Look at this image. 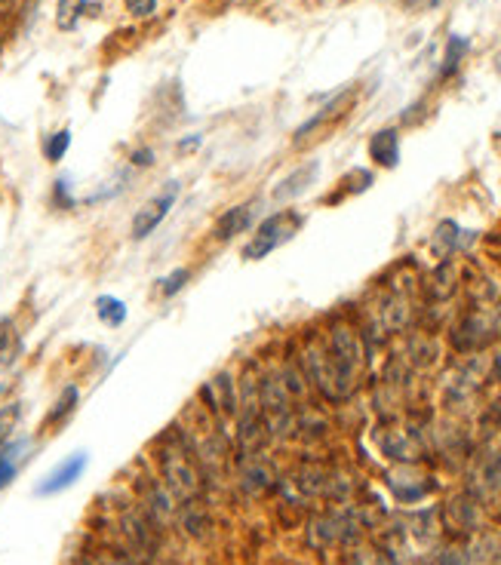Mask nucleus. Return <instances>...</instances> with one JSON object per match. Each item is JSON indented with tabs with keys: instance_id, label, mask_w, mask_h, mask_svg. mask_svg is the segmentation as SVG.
I'll use <instances>...</instances> for the list:
<instances>
[{
	"instance_id": "nucleus-5",
	"label": "nucleus",
	"mask_w": 501,
	"mask_h": 565,
	"mask_svg": "<svg viewBox=\"0 0 501 565\" xmlns=\"http://www.w3.org/2000/svg\"><path fill=\"white\" fill-rule=\"evenodd\" d=\"M255 206H259V203H243V206L228 209V213L215 221V236H219V240H231V236L249 231L255 221V213H259Z\"/></svg>"
},
{
	"instance_id": "nucleus-16",
	"label": "nucleus",
	"mask_w": 501,
	"mask_h": 565,
	"mask_svg": "<svg viewBox=\"0 0 501 565\" xmlns=\"http://www.w3.org/2000/svg\"><path fill=\"white\" fill-rule=\"evenodd\" d=\"M467 52V41L465 37H450V47H446V65H443V77H450L452 71L458 68V62H461V56Z\"/></svg>"
},
{
	"instance_id": "nucleus-13",
	"label": "nucleus",
	"mask_w": 501,
	"mask_h": 565,
	"mask_svg": "<svg viewBox=\"0 0 501 565\" xmlns=\"http://www.w3.org/2000/svg\"><path fill=\"white\" fill-rule=\"evenodd\" d=\"M22 422V406L10 403L0 409V445H6L10 439H16V427Z\"/></svg>"
},
{
	"instance_id": "nucleus-1",
	"label": "nucleus",
	"mask_w": 501,
	"mask_h": 565,
	"mask_svg": "<svg viewBox=\"0 0 501 565\" xmlns=\"http://www.w3.org/2000/svg\"><path fill=\"white\" fill-rule=\"evenodd\" d=\"M301 228V215L299 213H277L271 219H265L259 225V231H255L253 240L243 246V259L247 261H259L265 259V255H271L274 249H280L283 243H289L295 234H299Z\"/></svg>"
},
{
	"instance_id": "nucleus-9",
	"label": "nucleus",
	"mask_w": 501,
	"mask_h": 565,
	"mask_svg": "<svg viewBox=\"0 0 501 565\" xmlns=\"http://www.w3.org/2000/svg\"><path fill=\"white\" fill-rule=\"evenodd\" d=\"M203 397L209 399V409H215L219 415H228V412L234 409V384H231V378L225 375V372L207 381Z\"/></svg>"
},
{
	"instance_id": "nucleus-19",
	"label": "nucleus",
	"mask_w": 501,
	"mask_h": 565,
	"mask_svg": "<svg viewBox=\"0 0 501 565\" xmlns=\"http://www.w3.org/2000/svg\"><path fill=\"white\" fill-rule=\"evenodd\" d=\"M456 231H458V228L452 225V221H443V225L437 228V243H440V246L446 249V252H450V249H452V246H456V243H458Z\"/></svg>"
},
{
	"instance_id": "nucleus-20",
	"label": "nucleus",
	"mask_w": 501,
	"mask_h": 565,
	"mask_svg": "<svg viewBox=\"0 0 501 565\" xmlns=\"http://www.w3.org/2000/svg\"><path fill=\"white\" fill-rule=\"evenodd\" d=\"M74 6H83V0H62V6H59V25L62 28H71L74 25Z\"/></svg>"
},
{
	"instance_id": "nucleus-6",
	"label": "nucleus",
	"mask_w": 501,
	"mask_h": 565,
	"mask_svg": "<svg viewBox=\"0 0 501 565\" xmlns=\"http://www.w3.org/2000/svg\"><path fill=\"white\" fill-rule=\"evenodd\" d=\"M333 357H335V363H341L354 375L360 366V357H364V347H360L357 335L351 329H335L333 332Z\"/></svg>"
},
{
	"instance_id": "nucleus-3",
	"label": "nucleus",
	"mask_w": 501,
	"mask_h": 565,
	"mask_svg": "<svg viewBox=\"0 0 501 565\" xmlns=\"http://www.w3.org/2000/svg\"><path fill=\"white\" fill-rule=\"evenodd\" d=\"M87 464H90L87 452H74V455H68L62 464H56V468L46 473V479H43L41 485H37V495L46 498V495H59V491L71 489V485H74L77 479L83 476Z\"/></svg>"
},
{
	"instance_id": "nucleus-11",
	"label": "nucleus",
	"mask_w": 501,
	"mask_h": 565,
	"mask_svg": "<svg viewBox=\"0 0 501 565\" xmlns=\"http://www.w3.org/2000/svg\"><path fill=\"white\" fill-rule=\"evenodd\" d=\"M22 353V338H19L12 320H0V369L12 366Z\"/></svg>"
},
{
	"instance_id": "nucleus-10",
	"label": "nucleus",
	"mask_w": 501,
	"mask_h": 565,
	"mask_svg": "<svg viewBox=\"0 0 501 565\" xmlns=\"http://www.w3.org/2000/svg\"><path fill=\"white\" fill-rule=\"evenodd\" d=\"M369 154H372L375 163H381V166H397L400 160V139L394 129H381V133L372 135V142H369Z\"/></svg>"
},
{
	"instance_id": "nucleus-2",
	"label": "nucleus",
	"mask_w": 501,
	"mask_h": 565,
	"mask_svg": "<svg viewBox=\"0 0 501 565\" xmlns=\"http://www.w3.org/2000/svg\"><path fill=\"white\" fill-rule=\"evenodd\" d=\"M176 197H179V182H169L160 194H154L142 209H138V213L133 215V228H129L133 240H148V236L163 225V219L169 215V209L176 206Z\"/></svg>"
},
{
	"instance_id": "nucleus-8",
	"label": "nucleus",
	"mask_w": 501,
	"mask_h": 565,
	"mask_svg": "<svg viewBox=\"0 0 501 565\" xmlns=\"http://www.w3.org/2000/svg\"><path fill=\"white\" fill-rule=\"evenodd\" d=\"M28 445H31L28 439H10L6 445H0V489H6L16 479L19 464H22Z\"/></svg>"
},
{
	"instance_id": "nucleus-22",
	"label": "nucleus",
	"mask_w": 501,
	"mask_h": 565,
	"mask_svg": "<svg viewBox=\"0 0 501 565\" xmlns=\"http://www.w3.org/2000/svg\"><path fill=\"white\" fill-rule=\"evenodd\" d=\"M151 157H154L151 151H136V154H133V163H136V166H151V163H154Z\"/></svg>"
},
{
	"instance_id": "nucleus-21",
	"label": "nucleus",
	"mask_w": 501,
	"mask_h": 565,
	"mask_svg": "<svg viewBox=\"0 0 501 565\" xmlns=\"http://www.w3.org/2000/svg\"><path fill=\"white\" fill-rule=\"evenodd\" d=\"M127 10L133 12V16L145 19V16H151V12L157 10V0H127Z\"/></svg>"
},
{
	"instance_id": "nucleus-12",
	"label": "nucleus",
	"mask_w": 501,
	"mask_h": 565,
	"mask_svg": "<svg viewBox=\"0 0 501 565\" xmlns=\"http://www.w3.org/2000/svg\"><path fill=\"white\" fill-rule=\"evenodd\" d=\"M96 313L105 326H123L127 305H123L121 298H114V295H102V298H96Z\"/></svg>"
},
{
	"instance_id": "nucleus-15",
	"label": "nucleus",
	"mask_w": 501,
	"mask_h": 565,
	"mask_svg": "<svg viewBox=\"0 0 501 565\" xmlns=\"http://www.w3.org/2000/svg\"><path fill=\"white\" fill-rule=\"evenodd\" d=\"M68 148H71V133L68 129H59V133H52L50 139L43 142V154H46V160H52V163H59L65 154H68Z\"/></svg>"
},
{
	"instance_id": "nucleus-18",
	"label": "nucleus",
	"mask_w": 501,
	"mask_h": 565,
	"mask_svg": "<svg viewBox=\"0 0 501 565\" xmlns=\"http://www.w3.org/2000/svg\"><path fill=\"white\" fill-rule=\"evenodd\" d=\"M52 203H56L59 209H71L74 206V194H71V182L68 179H59L56 188H52Z\"/></svg>"
},
{
	"instance_id": "nucleus-4",
	"label": "nucleus",
	"mask_w": 501,
	"mask_h": 565,
	"mask_svg": "<svg viewBox=\"0 0 501 565\" xmlns=\"http://www.w3.org/2000/svg\"><path fill=\"white\" fill-rule=\"evenodd\" d=\"M163 470H167L169 485H173L179 495H194V491H197V473H194V468H191L188 458H184L182 452L169 449L167 455H163Z\"/></svg>"
},
{
	"instance_id": "nucleus-14",
	"label": "nucleus",
	"mask_w": 501,
	"mask_h": 565,
	"mask_svg": "<svg viewBox=\"0 0 501 565\" xmlns=\"http://www.w3.org/2000/svg\"><path fill=\"white\" fill-rule=\"evenodd\" d=\"M77 399H81V391H77L74 384L65 387L62 397L56 399V406H52V412H50V424H59V422H62V418H68L71 412H74Z\"/></svg>"
},
{
	"instance_id": "nucleus-7",
	"label": "nucleus",
	"mask_w": 501,
	"mask_h": 565,
	"mask_svg": "<svg viewBox=\"0 0 501 565\" xmlns=\"http://www.w3.org/2000/svg\"><path fill=\"white\" fill-rule=\"evenodd\" d=\"M317 173H320V163H308V166L295 169L293 175H286V179L274 188V200L283 203V200H293V197L305 194V190L311 188V182L317 179Z\"/></svg>"
},
{
	"instance_id": "nucleus-17",
	"label": "nucleus",
	"mask_w": 501,
	"mask_h": 565,
	"mask_svg": "<svg viewBox=\"0 0 501 565\" xmlns=\"http://www.w3.org/2000/svg\"><path fill=\"white\" fill-rule=\"evenodd\" d=\"M191 280V274L184 271V267H176L173 274H169V277H163L160 280V292H163V298H173L176 292H182L184 289V282Z\"/></svg>"
}]
</instances>
